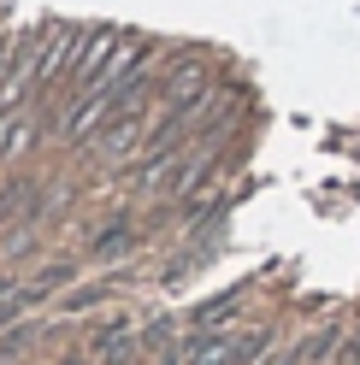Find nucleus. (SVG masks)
<instances>
[{
    "label": "nucleus",
    "mask_w": 360,
    "mask_h": 365,
    "mask_svg": "<svg viewBox=\"0 0 360 365\" xmlns=\"http://www.w3.org/2000/svg\"><path fill=\"white\" fill-rule=\"evenodd\" d=\"M106 294H112V283H95V289H77V294H71V307H95V301H106Z\"/></svg>",
    "instance_id": "7"
},
{
    "label": "nucleus",
    "mask_w": 360,
    "mask_h": 365,
    "mask_svg": "<svg viewBox=\"0 0 360 365\" xmlns=\"http://www.w3.org/2000/svg\"><path fill=\"white\" fill-rule=\"evenodd\" d=\"M331 348H336V324L331 330H313L301 348H296V365H331Z\"/></svg>",
    "instance_id": "6"
},
{
    "label": "nucleus",
    "mask_w": 360,
    "mask_h": 365,
    "mask_svg": "<svg viewBox=\"0 0 360 365\" xmlns=\"http://www.w3.org/2000/svg\"><path fill=\"white\" fill-rule=\"evenodd\" d=\"M136 142H142V112L130 106L124 118H119V124H112V130L101 135V153H112V159H119V153H130V148H136Z\"/></svg>",
    "instance_id": "4"
},
{
    "label": "nucleus",
    "mask_w": 360,
    "mask_h": 365,
    "mask_svg": "<svg viewBox=\"0 0 360 365\" xmlns=\"http://www.w3.org/2000/svg\"><path fill=\"white\" fill-rule=\"evenodd\" d=\"M136 88H148V77H142V59L119 48V59L106 65L101 88H95V95H83V106H71V112H65V135H71V142H83V135L95 130V124L106 118V112H119L130 95H136Z\"/></svg>",
    "instance_id": "1"
},
{
    "label": "nucleus",
    "mask_w": 360,
    "mask_h": 365,
    "mask_svg": "<svg viewBox=\"0 0 360 365\" xmlns=\"http://www.w3.org/2000/svg\"><path fill=\"white\" fill-rule=\"evenodd\" d=\"M336 365H360V330L349 336V348H343V354H336Z\"/></svg>",
    "instance_id": "8"
},
{
    "label": "nucleus",
    "mask_w": 360,
    "mask_h": 365,
    "mask_svg": "<svg viewBox=\"0 0 360 365\" xmlns=\"http://www.w3.org/2000/svg\"><path fill=\"white\" fill-rule=\"evenodd\" d=\"M236 307H242V294H219V301H207L195 318H189V336L201 341V336H224V324L236 318Z\"/></svg>",
    "instance_id": "3"
},
{
    "label": "nucleus",
    "mask_w": 360,
    "mask_h": 365,
    "mask_svg": "<svg viewBox=\"0 0 360 365\" xmlns=\"http://www.w3.org/2000/svg\"><path fill=\"white\" fill-rule=\"evenodd\" d=\"M254 365H296V354H278V348H266V354H260Z\"/></svg>",
    "instance_id": "9"
},
{
    "label": "nucleus",
    "mask_w": 360,
    "mask_h": 365,
    "mask_svg": "<svg viewBox=\"0 0 360 365\" xmlns=\"http://www.w3.org/2000/svg\"><path fill=\"white\" fill-rule=\"evenodd\" d=\"M142 354V330L130 324V318H119V324H106L101 336H95V359L101 365H130Z\"/></svg>",
    "instance_id": "2"
},
{
    "label": "nucleus",
    "mask_w": 360,
    "mask_h": 365,
    "mask_svg": "<svg viewBox=\"0 0 360 365\" xmlns=\"http://www.w3.org/2000/svg\"><path fill=\"white\" fill-rule=\"evenodd\" d=\"M136 247V230L119 218V224H106V236H95V259H119V254H130Z\"/></svg>",
    "instance_id": "5"
}]
</instances>
